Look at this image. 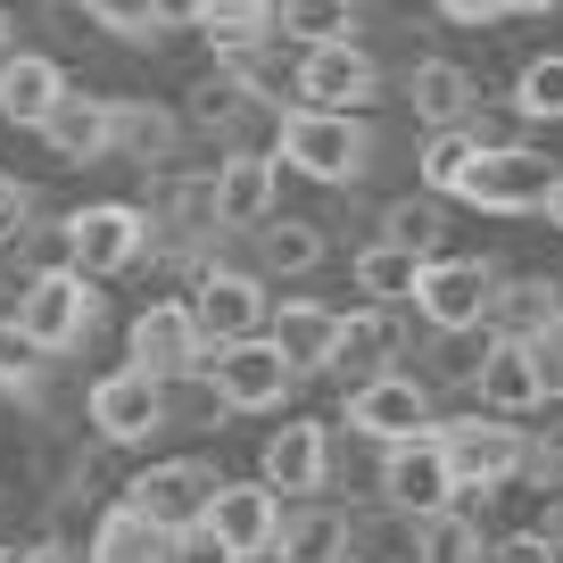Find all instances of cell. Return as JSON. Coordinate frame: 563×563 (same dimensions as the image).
Here are the masks:
<instances>
[{"label": "cell", "mask_w": 563, "mask_h": 563, "mask_svg": "<svg viewBox=\"0 0 563 563\" xmlns=\"http://www.w3.org/2000/svg\"><path fill=\"white\" fill-rule=\"evenodd\" d=\"M382 506L406 514V522L456 506V464H448V448H440V422L415 431V440H389L382 448Z\"/></svg>", "instance_id": "6da1fadb"}, {"label": "cell", "mask_w": 563, "mask_h": 563, "mask_svg": "<svg viewBox=\"0 0 563 563\" xmlns=\"http://www.w3.org/2000/svg\"><path fill=\"white\" fill-rule=\"evenodd\" d=\"M208 389H216L224 415H265V406H282L299 389V373H290V356H282L265 332H249V340H224V349H216Z\"/></svg>", "instance_id": "7a4b0ae2"}, {"label": "cell", "mask_w": 563, "mask_h": 563, "mask_svg": "<svg viewBox=\"0 0 563 563\" xmlns=\"http://www.w3.org/2000/svg\"><path fill=\"white\" fill-rule=\"evenodd\" d=\"M91 316H100V299H91V274H75V265L34 274V282H25V299H18V332L34 340L42 356L75 349V340L91 332Z\"/></svg>", "instance_id": "3957f363"}, {"label": "cell", "mask_w": 563, "mask_h": 563, "mask_svg": "<svg viewBox=\"0 0 563 563\" xmlns=\"http://www.w3.org/2000/svg\"><path fill=\"white\" fill-rule=\"evenodd\" d=\"M440 448L456 464V497L464 489H497L530 464V440L514 431L506 415H464V422H440Z\"/></svg>", "instance_id": "277c9868"}, {"label": "cell", "mask_w": 563, "mask_h": 563, "mask_svg": "<svg viewBox=\"0 0 563 563\" xmlns=\"http://www.w3.org/2000/svg\"><path fill=\"white\" fill-rule=\"evenodd\" d=\"M547 191H555V166H547L539 150H473V166L456 175V199H473V208H489V216L547 208Z\"/></svg>", "instance_id": "5b68a950"}, {"label": "cell", "mask_w": 563, "mask_h": 563, "mask_svg": "<svg viewBox=\"0 0 563 563\" xmlns=\"http://www.w3.org/2000/svg\"><path fill=\"white\" fill-rule=\"evenodd\" d=\"M282 166H299L316 183H349L365 166V133H356L349 108H307V117L282 124Z\"/></svg>", "instance_id": "8992f818"}, {"label": "cell", "mask_w": 563, "mask_h": 563, "mask_svg": "<svg viewBox=\"0 0 563 563\" xmlns=\"http://www.w3.org/2000/svg\"><path fill=\"white\" fill-rule=\"evenodd\" d=\"M489 290H497V274L481 257H422L415 307H422L431 332H473V323L489 316Z\"/></svg>", "instance_id": "52a82bcc"}, {"label": "cell", "mask_w": 563, "mask_h": 563, "mask_svg": "<svg viewBox=\"0 0 563 563\" xmlns=\"http://www.w3.org/2000/svg\"><path fill=\"white\" fill-rule=\"evenodd\" d=\"M349 431L356 440H415V431H431V382H415V373H373V382L349 389Z\"/></svg>", "instance_id": "ba28073f"}, {"label": "cell", "mask_w": 563, "mask_h": 563, "mask_svg": "<svg viewBox=\"0 0 563 563\" xmlns=\"http://www.w3.org/2000/svg\"><path fill=\"white\" fill-rule=\"evenodd\" d=\"M91 431H100L108 448H133V440H150L166 422V382H150L141 365H117V373H100L91 382Z\"/></svg>", "instance_id": "9c48e42d"}, {"label": "cell", "mask_w": 563, "mask_h": 563, "mask_svg": "<svg viewBox=\"0 0 563 563\" xmlns=\"http://www.w3.org/2000/svg\"><path fill=\"white\" fill-rule=\"evenodd\" d=\"M208 497H216V464L175 456V464H150V473H133L124 506H141L158 530H183V522H208Z\"/></svg>", "instance_id": "30bf717a"}, {"label": "cell", "mask_w": 563, "mask_h": 563, "mask_svg": "<svg viewBox=\"0 0 563 563\" xmlns=\"http://www.w3.org/2000/svg\"><path fill=\"white\" fill-rule=\"evenodd\" d=\"M208 530H216L241 563H249V555H274V539H282V497L265 489V481H216Z\"/></svg>", "instance_id": "8fae6325"}, {"label": "cell", "mask_w": 563, "mask_h": 563, "mask_svg": "<svg viewBox=\"0 0 563 563\" xmlns=\"http://www.w3.org/2000/svg\"><path fill=\"white\" fill-rule=\"evenodd\" d=\"M323 473H332V431H323V422H282L274 440L257 448V481L274 497H316L323 489Z\"/></svg>", "instance_id": "7c38bea8"}, {"label": "cell", "mask_w": 563, "mask_h": 563, "mask_svg": "<svg viewBox=\"0 0 563 563\" xmlns=\"http://www.w3.org/2000/svg\"><path fill=\"white\" fill-rule=\"evenodd\" d=\"M124 356H133L150 382H175V373H191V365H199V323H191V307H183V299L141 307L133 332H124Z\"/></svg>", "instance_id": "4fadbf2b"}, {"label": "cell", "mask_w": 563, "mask_h": 563, "mask_svg": "<svg viewBox=\"0 0 563 563\" xmlns=\"http://www.w3.org/2000/svg\"><path fill=\"white\" fill-rule=\"evenodd\" d=\"M141 257V216L133 208H75L67 216V265L75 274H124Z\"/></svg>", "instance_id": "5bb4252c"}, {"label": "cell", "mask_w": 563, "mask_h": 563, "mask_svg": "<svg viewBox=\"0 0 563 563\" xmlns=\"http://www.w3.org/2000/svg\"><path fill=\"white\" fill-rule=\"evenodd\" d=\"M473 389H481V406H489V415H530V406H547V373H539V356H530V340L497 332L489 349H481Z\"/></svg>", "instance_id": "9a60e30c"}, {"label": "cell", "mask_w": 563, "mask_h": 563, "mask_svg": "<svg viewBox=\"0 0 563 563\" xmlns=\"http://www.w3.org/2000/svg\"><path fill=\"white\" fill-rule=\"evenodd\" d=\"M191 323H199V340H249L265 323V290H257V274H199V290H191Z\"/></svg>", "instance_id": "2e32d148"}, {"label": "cell", "mask_w": 563, "mask_h": 563, "mask_svg": "<svg viewBox=\"0 0 563 563\" xmlns=\"http://www.w3.org/2000/svg\"><path fill=\"white\" fill-rule=\"evenodd\" d=\"M299 100H307V108H356V100H373V58L349 51V42L307 51V58H299Z\"/></svg>", "instance_id": "e0dca14e"}, {"label": "cell", "mask_w": 563, "mask_h": 563, "mask_svg": "<svg viewBox=\"0 0 563 563\" xmlns=\"http://www.w3.org/2000/svg\"><path fill=\"white\" fill-rule=\"evenodd\" d=\"M389 356H398V316L389 307H365V316H340V340H332V365L340 382H373V373H389Z\"/></svg>", "instance_id": "ac0fdd59"}, {"label": "cell", "mask_w": 563, "mask_h": 563, "mask_svg": "<svg viewBox=\"0 0 563 563\" xmlns=\"http://www.w3.org/2000/svg\"><path fill=\"white\" fill-rule=\"evenodd\" d=\"M274 340L282 356H290V373H316V365H332V340H340V307H323V299H290L274 316Z\"/></svg>", "instance_id": "d6986e66"}, {"label": "cell", "mask_w": 563, "mask_h": 563, "mask_svg": "<svg viewBox=\"0 0 563 563\" xmlns=\"http://www.w3.org/2000/svg\"><path fill=\"white\" fill-rule=\"evenodd\" d=\"M175 555V530H158L141 506H108L91 530V563H166Z\"/></svg>", "instance_id": "ffe728a7"}, {"label": "cell", "mask_w": 563, "mask_h": 563, "mask_svg": "<svg viewBox=\"0 0 563 563\" xmlns=\"http://www.w3.org/2000/svg\"><path fill=\"white\" fill-rule=\"evenodd\" d=\"M58 91H67V75H58L42 51H18L9 67H0V117L9 124H42L58 108Z\"/></svg>", "instance_id": "44dd1931"}, {"label": "cell", "mask_w": 563, "mask_h": 563, "mask_svg": "<svg viewBox=\"0 0 563 563\" xmlns=\"http://www.w3.org/2000/svg\"><path fill=\"white\" fill-rule=\"evenodd\" d=\"M208 191H216V224H265V216H274V166L241 150V158L216 166Z\"/></svg>", "instance_id": "7402d4cb"}, {"label": "cell", "mask_w": 563, "mask_h": 563, "mask_svg": "<svg viewBox=\"0 0 563 563\" xmlns=\"http://www.w3.org/2000/svg\"><path fill=\"white\" fill-rule=\"evenodd\" d=\"M274 555H282V563H340V555H349V514H332V506L282 514Z\"/></svg>", "instance_id": "603a6c76"}, {"label": "cell", "mask_w": 563, "mask_h": 563, "mask_svg": "<svg viewBox=\"0 0 563 563\" xmlns=\"http://www.w3.org/2000/svg\"><path fill=\"white\" fill-rule=\"evenodd\" d=\"M415 282H422V249H398V241H373V249H356V290H365L373 307H398V299H415Z\"/></svg>", "instance_id": "cb8c5ba5"}, {"label": "cell", "mask_w": 563, "mask_h": 563, "mask_svg": "<svg viewBox=\"0 0 563 563\" xmlns=\"http://www.w3.org/2000/svg\"><path fill=\"white\" fill-rule=\"evenodd\" d=\"M42 141H51L58 158H100L108 150V108L100 100H75V91H58V108L34 124Z\"/></svg>", "instance_id": "d4e9b609"}, {"label": "cell", "mask_w": 563, "mask_h": 563, "mask_svg": "<svg viewBox=\"0 0 563 563\" xmlns=\"http://www.w3.org/2000/svg\"><path fill=\"white\" fill-rule=\"evenodd\" d=\"M415 117L422 124H464L473 117V75L456 58H422L415 67Z\"/></svg>", "instance_id": "484cf974"}, {"label": "cell", "mask_w": 563, "mask_h": 563, "mask_svg": "<svg viewBox=\"0 0 563 563\" xmlns=\"http://www.w3.org/2000/svg\"><path fill=\"white\" fill-rule=\"evenodd\" d=\"M415 555L422 563H489V539H481L473 514L440 506V514H422V522H415Z\"/></svg>", "instance_id": "4316f807"}, {"label": "cell", "mask_w": 563, "mask_h": 563, "mask_svg": "<svg viewBox=\"0 0 563 563\" xmlns=\"http://www.w3.org/2000/svg\"><path fill=\"white\" fill-rule=\"evenodd\" d=\"M108 141H117V150H133V158H166V150H175V108H158V100H117V108H108Z\"/></svg>", "instance_id": "83f0119b"}, {"label": "cell", "mask_w": 563, "mask_h": 563, "mask_svg": "<svg viewBox=\"0 0 563 563\" xmlns=\"http://www.w3.org/2000/svg\"><path fill=\"white\" fill-rule=\"evenodd\" d=\"M274 18H282V34L299 42V51H323V42L356 34V0H282Z\"/></svg>", "instance_id": "f1b7e54d"}, {"label": "cell", "mask_w": 563, "mask_h": 563, "mask_svg": "<svg viewBox=\"0 0 563 563\" xmlns=\"http://www.w3.org/2000/svg\"><path fill=\"white\" fill-rule=\"evenodd\" d=\"M481 323H506L514 340H530V332L555 323V290H547V282H506V290H489V316Z\"/></svg>", "instance_id": "f546056e"}, {"label": "cell", "mask_w": 563, "mask_h": 563, "mask_svg": "<svg viewBox=\"0 0 563 563\" xmlns=\"http://www.w3.org/2000/svg\"><path fill=\"white\" fill-rule=\"evenodd\" d=\"M473 150L481 141L464 133V124H431V141H422V183H431V191H456V175L473 166Z\"/></svg>", "instance_id": "4dcf8cb0"}, {"label": "cell", "mask_w": 563, "mask_h": 563, "mask_svg": "<svg viewBox=\"0 0 563 563\" xmlns=\"http://www.w3.org/2000/svg\"><path fill=\"white\" fill-rule=\"evenodd\" d=\"M514 108H522V117H539V124H563V51H555V58H530V67H522Z\"/></svg>", "instance_id": "1f68e13d"}, {"label": "cell", "mask_w": 563, "mask_h": 563, "mask_svg": "<svg viewBox=\"0 0 563 563\" xmlns=\"http://www.w3.org/2000/svg\"><path fill=\"white\" fill-rule=\"evenodd\" d=\"M382 241H398V249H440V241H448L440 199H398V208L382 216Z\"/></svg>", "instance_id": "d6a6232c"}, {"label": "cell", "mask_w": 563, "mask_h": 563, "mask_svg": "<svg viewBox=\"0 0 563 563\" xmlns=\"http://www.w3.org/2000/svg\"><path fill=\"white\" fill-rule=\"evenodd\" d=\"M208 25L216 42H224V51H241V42H257L265 25H274V0H208Z\"/></svg>", "instance_id": "836d02e7"}, {"label": "cell", "mask_w": 563, "mask_h": 563, "mask_svg": "<svg viewBox=\"0 0 563 563\" xmlns=\"http://www.w3.org/2000/svg\"><path fill=\"white\" fill-rule=\"evenodd\" d=\"M265 257H274L282 274H307V265L323 257V232L316 224H274V232H265Z\"/></svg>", "instance_id": "e575fe53"}, {"label": "cell", "mask_w": 563, "mask_h": 563, "mask_svg": "<svg viewBox=\"0 0 563 563\" xmlns=\"http://www.w3.org/2000/svg\"><path fill=\"white\" fill-rule=\"evenodd\" d=\"M34 382H42V349L18 323H0V389H34Z\"/></svg>", "instance_id": "d590c367"}, {"label": "cell", "mask_w": 563, "mask_h": 563, "mask_svg": "<svg viewBox=\"0 0 563 563\" xmlns=\"http://www.w3.org/2000/svg\"><path fill=\"white\" fill-rule=\"evenodd\" d=\"M84 9L108 34H150V25H158V0H84Z\"/></svg>", "instance_id": "8d00e7d4"}, {"label": "cell", "mask_w": 563, "mask_h": 563, "mask_svg": "<svg viewBox=\"0 0 563 563\" xmlns=\"http://www.w3.org/2000/svg\"><path fill=\"white\" fill-rule=\"evenodd\" d=\"M166 563H241V555H232L208 522H183V530H175V555H166Z\"/></svg>", "instance_id": "74e56055"}, {"label": "cell", "mask_w": 563, "mask_h": 563, "mask_svg": "<svg viewBox=\"0 0 563 563\" xmlns=\"http://www.w3.org/2000/svg\"><path fill=\"white\" fill-rule=\"evenodd\" d=\"M489 563H563V547L547 539V530H514V539L489 547Z\"/></svg>", "instance_id": "f35d334b"}, {"label": "cell", "mask_w": 563, "mask_h": 563, "mask_svg": "<svg viewBox=\"0 0 563 563\" xmlns=\"http://www.w3.org/2000/svg\"><path fill=\"white\" fill-rule=\"evenodd\" d=\"M530 356H539V373H547V398L563 389V316L547 323V332H530Z\"/></svg>", "instance_id": "ab89813d"}, {"label": "cell", "mask_w": 563, "mask_h": 563, "mask_svg": "<svg viewBox=\"0 0 563 563\" xmlns=\"http://www.w3.org/2000/svg\"><path fill=\"white\" fill-rule=\"evenodd\" d=\"M191 108H199V117H208V124H224L232 108H241V84H232V75H224V84H216V75H208V84L191 91Z\"/></svg>", "instance_id": "60d3db41"}, {"label": "cell", "mask_w": 563, "mask_h": 563, "mask_svg": "<svg viewBox=\"0 0 563 563\" xmlns=\"http://www.w3.org/2000/svg\"><path fill=\"white\" fill-rule=\"evenodd\" d=\"M25 208H34V199H25V183H18V175H0V241H18Z\"/></svg>", "instance_id": "b9f144b4"}, {"label": "cell", "mask_w": 563, "mask_h": 563, "mask_svg": "<svg viewBox=\"0 0 563 563\" xmlns=\"http://www.w3.org/2000/svg\"><path fill=\"white\" fill-rule=\"evenodd\" d=\"M440 9H448V18H456V25H481V18H497L506 0H440Z\"/></svg>", "instance_id": "7bdbcfd3"}, {"label": "cell", "mask_w": 563, "mask_h": 563, "mask_svg": "<svg viewBox=\"0 0 563 563\" xmlns=\"http://www.w3.org/2000/svg\"><path fill=\"white\" fill-rule=\"evenodd\" d=\"M208 18V0H158V25H199Z\"/></svg>", "instance_id": "ee69618b"}, {"label": "cell", "mask_w": 563, "mask_h": 563, "mask_svg": "<svg viewBox=\"0 0 563 563\" xmlns=\"http://www.w3.org/2000/svg\"><path fill=\"white\" fill-rule=\"evenodd\" d=\"M539 530H547V539H555V547H563V489H555V497H547V522H539Z\"/></svg>", "instance_id": "f6af8a7d"}, {"label": "cell", "mask_w": 563, "mask_h": 563, "mask_svg": "<svg viewBox=\"0 0 563 563\" xmlns=\"http://www.w3.org/2000/svg\"><path fill=\"white\" fill-rule=\"evenodd\" d=\"M18 563H67V555H58V547H34V555H18Z\"/></svg>", "instance_id": "bcb514c9"}, {"label": "cell", "mask_w": 563, "mask_h": 563, "mask_svg": "<svg viewBox=\"0 0 563 563\" xmlns=\"http://www.w3.org/2000/svg\"><path fill=\"white\" fill-rule=\"evenodd\" d=\"M547 216H555V224H563V175H555V191H547Z\"/></svg>", "instance_id": "7dc6e473"}, {"label": "cell", "mask_w": 563, "mask_h": 563, "mask_svg": "<svg viewBox=\"0 0 563 563\" xmlns=\"http://www.w3.org/2000/svg\"><path fill=\"white\" fill-rule=\"evenodd\" d=\"M506 9H547V0H506Z\"/></svg>", "instance_id": "c3c4849f"}, {"label": "cell", "mask_w": 563, "mask_h": 563, "mask_svg": "<svg viewBox=\"0 0 563 563\" xmlns=\"http://www.w3.org/2000/svg\"><path fill=\"white\" fill-rule=\"evenodd\" d=\"M340 563H373V555H356V547H349V555H340Z\"/></svg>", "instance_id": "681fc988"}, {"label": "cell", "mask_w": 563, "mask_h": 563, "mask_svg": "<svg viewBox=\"0 0 563 563\" xmlns=\"http://www.w3.org/2000/svg\"><path fill=\"white\" fill-rule=\"evenodd\" d=\"M0 563H18V555H9V547H0Z\"/></svg>", "instance_id": "f907efd6"}, {"label": "cell", "mask_w": 563, "mask_h": 563, "mask_svg": "<svg viewBox=\"0 0 563 563\" xmlns=\"http://www.w3.org/2000/svg\"><path fill=\"white\" fill-rule=\"evenodd\" d=\"M0 34H9V18H0Z\"/></svg>", "instance_id": "816d5d0a"}, {"label": "cell", "mask_w": 563, "mask_h": 563, "mask_svg": "<svg viewBox=\"0 0 563 563\" xmlns=\"http://www.w3.org/2000/svg\"><path fill=\"white\" fill-rule=\"evenodd\" d=\"M406 563H422V555H406Z\"/></svg>", "instance_id": "f5cc1de1"}]
</instances>
